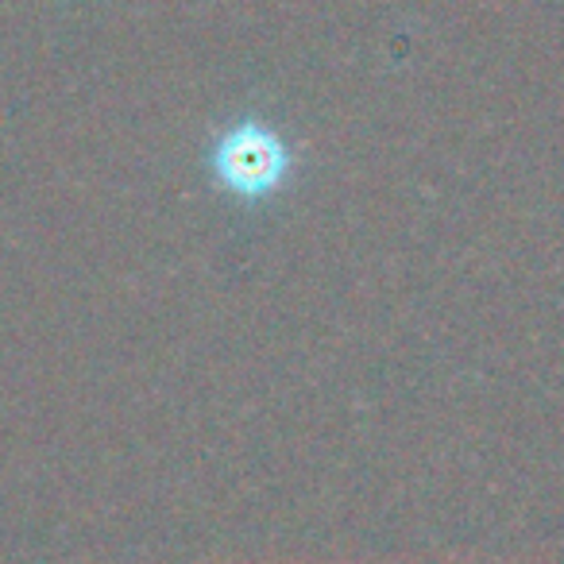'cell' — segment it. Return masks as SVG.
Wrapping results in <instances>:
<instances>
[{"label": "cell", "instance_id": "1", "mask_svg": "<svg viewBox=\"0 0 564 564\" xmlns=\"http://www.w3.org/2000/svg\"><path fill=\"white\" fill-rule=\"evenodd\" d=\"M217 171L236 194H267L286 171L282 143L263 128H240L217 151Z\"/></svg>", "mask_w": 564, "mask_h": 564}]
</instances>
